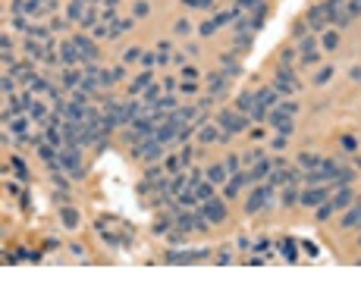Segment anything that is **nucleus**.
<instances>
[{
	"instance_id": "obj_1",
	"label": "nucleus",
	"mask_w": 361,
	"mask_h": 282,
	"mask_svg": "<svg viewBox=\"0 0 361 282\" xmlns=\"http://www.w3.org/2000/svg\"><path fill=\"white\" fill-rule=\"evenodd\" d=\"M217 123L223 125V135H220V141H229V135H236V132H245L248 119H245V116H239V113H233V110H223Z\"/></svg>"
},
{
	"instance_id": "obj_2",
	"label": "nucleus",
	"mask_w": 361,
	"mask_h": 282,
	"mask_svg": "<svg viewBox=\"0 0 361 282\" xmlns=\"http://www.w3.org/2000/svg\"><path fill=\"white\" fill-rule=\"evenodd\" d=\"M267 198H270V188H267V185L254 188V191H252V198H248V204H245V210H248V213H257L261 207H267V204H270Z\"/></svg>"
},
{
	"instance_id": "obj_3",
	"label": "nucleus",
	"mask_w": 361,
	"mask_h": 282,
	"mask_svg": "<svg viewBox=\"0 0 361 282\" xmlns=\"http://www.w3.org/2000/svg\"><path fill=\"white\" fill-rule=\"evenodd\" d=\"M326 198H330V194H326V188H321V185H308V191L302 194V201H298V204H305V207H321Z\"/></svg>"
},
{
	"instance_id": "obj_4",
	"label": "nucleus",
	"mask_w": 361,
	"mask_h": 282,
	"mask_svg": "<svg viewBox=\"0 0 361 282\" xmlns=\"http://www.w3.org/2000/svg\"><path fill=\"white\" fill-rule=\"evenodd\" d=\"M204 213H208V219H211L214 226L226 219V207H223V201H220V198H211V201H204Z\"/></svg>"
},
{
	"instance_id": "obj_5",
	"label": "nucleus",
	"mask_w": 361,
	"mask_h": 282,
	"mask_svg": "<svg viewBox=\"0 0 361 282\" xmlns=\"http://www.w3.org/2000/svg\"><path fill=\"white\" fill-rule=\"evenodd\" d=\"M72 44L79 47V54H82V60L85 63H94V60H98V44H94V41H88V38H72Z\"/></svg>"
},
{
	"instance_id": "obj_6",
	"label": "nucleus",
	"mask_w": 361,
	"mask_h": 282,
	"mask_svg": "<svg viewBox=\"0 0 361 282\" xmlns=\"http://www.w3.org/2000/svg\"><path fill=\"white\" fill-rule=\"evenodd\" d=\"M208 94H211L214 100L226 94V75H223V72H214L211 79H208Z\"/></svg>"
},
{
	"instance_id": "obj_7",
	"label": "nucleus",
	"mask_w": 361,
	"mask_h": 282,
	"mask_svg": "<svg viewBox=\"0 0 361 282\" xmlns=\"http://www.w3.org/2000/svg\"><path fill=\"white\" fill-rule=\"evenodd\" d=\"M195 116H198V107H176L173 113H170V119H173L176 125H188Z\"/></svg>"
},
{
	"instance_id": "obj_8",
	"label": "nucleus",
	"mask_w": 361,
	"mask_h": 282,
	"mask_svg": "<svg viewBox=\"0 0 361 282\" xmlns=\"http://www.w3.org/2000/svg\"><path fill=\"white\" fill-rule=\"evenodd\" d=\"M330 204H333V207H336V210H346L349 204H352V188H349V185H342L339 191H336V194H333V198H330Z\"/></svg>"
},
{
	"instance_id": "obj_9",
	"label": "nucleus",
	"mask_w": 361,
	"mask_h": 282,
	"mask_svg": "<svg viewBox=\"0 0 361 282\" xmlns=\"http://www.w3.org/2000/svg\"><path fill=\"white\" fill-rule=\"evenodd\" d=\"M358 223H361V201L339 219V229H352V226H358Z\"/></svg>"
},
{
	"instance_id": "obj_10",
	"label": "nucleus",
	"mask_w": 361,
	"mask_h": 282,
	"mask_svg": "<svg viewBox=\"0 0 361 282\" xmlns=\"http://www.w3.org/2000/svg\"><path fill=\"white\" fill-rule=\"evenodd\" d=\"M151 79H154V72H142V75H135L132 85H129V91H132V94H142V91L151 85Z\"/></svg>"
},
{
	"instance_id": "obj_11",
	"label": "nucleus",
	"mask_w": 361,
	"mask_h": 282,
	"mask_svg": "<svg viewBox=\"0 0 361 282\" xmlns=\"http://www.w3.org/2000/svg\"><path fill=\"white\" fill-rule=\"evenodd\" d=\"M204 176H208L211 182L217 185V182H223V179L229 176V169H226V163H214V166H211V169H208V173H204Z\"/></svg>"
},
{
	"instance_id": "obj_12",
	"label": "nucleus",
	"mask_w": 361,
	"mask_h": 282,
	"mask_svg": "<svg viewBox=\"0 0 361 282\" xmlns=\"http://www.w3.org/2000/svg\"><path fill=\"white\" fill-rule=\"evenodd\" d=\"M270 166H273L270 160H264V157H261V163H257V166L252 169V173H248V179H252V182H261V179L270 173Z\"/></svg>"
},
{
	"instance_id": "obj_13",
	"label": "nucleus",
	"mask_w": 361,
	"mask_h": 282,
	"mask_svg": "<svg viewBox=\"0 0 361 282\" xmlns=\"http://www.w3.org/2000/svg\"><path fill=\"white\" fill-rule=\"evenodd\" d=\"M60 57H63V63H66V66H72V63H79V60H82V54H79V47H75V44H72V41H70V44H66V47H63V54H60Z\"/></svg>"
},
{
	"instance_id": "obj_14",
	"label": "nucleus",
	"mask_w": 361,
	"mask_h": 282,
	"mask_svg": "<svg viewBox=\"0 0 361 282\" xmlns=\"http://www.w3.org/2000/svg\"><path fill=\"white\" fill-rule=\"evenodd\" d=\"M173 223H176V229H182V232H192L195 229V213H179Z\"/></svg>"
},
{
	"instance_id": "obj_15",
	"label": "nucleus",
	"mask_w": 361,
	"mask_h": 282,
	"mask_svg": "<svg viewBox=\"0 0 361 282\" xmlns=\"http://www.w3.org/2000/svg\"><path fill=\"white\" fill-rule=\"evenodd\" d=\"M305 182H308V185H324V182H326V173H324L321 166H317V169H308V173H305Z\"/></svg>"
},
{
	"instance_id": "obj_16",
	"label": "nucleus",
	"mask_w": 361,
	"mask_h": 282,
	"mask_svg": "<svg viewBox=\"0 0 361 282\" xmlns=\"http://www.w3.org/2000/svg\"><path fill=\"white\" fill-rule=\"evenodd\" d=\"M298 163H302L305 169H317V166L324 163V160L317 157V154H298Z\"/></svg>"
},
{
	"instance_id": "obj_17",
	"label": "nucleus",
	"mask_w": 361,
	"mask_h": 282,
	"mask_svg": "<svg viewBox=\"0 0 361 282\" xmlns=\"http://www.w3.org/2000/svg\"><path fill=\"white\" fill-rule=\"evenodd\" d=\"M60 219H63V226H66V229H79V213L70 210V207L60 213Z\"/></svg>"
},
{
	"instance_id": "obj_18",
	"label": "nucleus",
	"mask_w": 361,
	"mask_h": 282,
	"mask_svg": "<svg viewBox=\"0 0 361 282\" xmlns=\"http://www.w3.org/2000/svg\"><path fill=\"white\" fill-rule=\"evenodd\" d=\"M195 198H198V201H211V198H214V182H211V179H208L204 185L195 188Z\"/></svg>"
},
{
	"instance_id": "obj_19",
	"label": "nucleus",
	"mask_w": 361,
	"mask_h": 282,
	"mask_svg": "<svg viewBox=\"0 0 361 282\" xmlns=\"http://www.w3.org/2000/svg\"><path fill=\"white\" fill-rule=\"evenodd\" d=\"M85 3H88V0H72V3H70V19L82 22V16H85Z\"/></svg>"
},
{
	"instance_id": "obj_20",
	"label": "nucleus",
	"mask_w": 361,
	"mask_h": 282,
	"mask_svg": "<svg viewBox=\"0 0 361 282\" xmlns=\"http://www.w3.org/2000/svg\"><path fill=\"white\" fill-rule=\"evenodd\" d=\"M25 50H29V57H35V60L44 57V44H41V41H35V38H32L29 44H25Z\"/></svg>"
},
{
	"instance_id": "obj_21",
	"label": "nucleus",
	"mask_w": 361,
	"mask_h": 282,
	"mask_svg": "<svg viewBox=\"0 0 361 282\" xmlns=\"http://www.w3.org/2000/svg\"><path fill=\"white\" fill-rule=\"evenodd\" d=\"M352 179H355V173H352V169H336V176H333V182H336V185L342 188V185H349Z\"/></svg>"
},
{
	"instance_id": "obj_22",
	"label": "nucleus",
	"mask_w": 361,
	"mask_h": 282,
	"mask_svg": "<svg viewBox=\"0 0 361 282\" xmlns=\"http://www.w3.org/2000/svg\"><path fill=\"white\" fill-rule=\"evenodd\" d=\"M63 85H66V88H79V85H82V79H79V72H72V69H66V72H63Z\"/></svg>"
},
{
	"instance_id": "obj_23",
	"label": "nucleus",
	"mask_w": 361,
	"mask_h": 282,
	"mask_svg": "<svg viewBox=\"0 0 361 282\" xmlns=\"http://www.w3.org/2000/svg\"><path fill=\"white\" fill-rule=\"evenodd\" d=\"M157 97H160V88H157V85H148V88H144V100H142V104H157Z\"/></svg>"
},
{
	"instance_id": "obj_24",
	"label": "nucleus",
	"mask_w": 361,
	"mask_h": 282,
	"mask_svg": "<svg viewBox=\"0 0 361 282\" xmlns=\"http://www.w3.org/2000/svg\"><path fill=\"white\" fill-rule=\"evenodd\" d=\"M352 19H355V13H352V10H346V13H339V16H333V19H330V22H336V25H339V29H346V25H352Z\"/></svg>"
},
{
	"instance_id": "obj_25",
	"label": "nucleus",
	"mask_w": 361,
	"mask_h": 282,
	"mask_svg": "<svg viewBox=\"0 0 361 282\" xmlns=\"http://www.w3.org/2000/svg\"><path fill=\"white\" fill-rule=\"evenodd\" d=\"M129 29H132V22H129V19H119V22H113V29H110V38L123 35V31H129Z\"/></svg>"
},
{
	"instance_id": "obj_26",
	"label": "nucleus",
	"mask_w": 361,
	"mask_h": 282,
	"mask_svg": "<svg viewBox=\"0 0 361 282\" xmlns=\"http://www.w3.org/2000/svg\"><path fill=\"white\" fill-rule=\"evenodd\" d=\"M280 251H283V257H289V260H295V242L292 238H286V242L280 245Z\"/></svg>"
},
{
	"instance_id": "obj_27",
	"label": "nucleus",
	"mask_w": 361,
	"mask_h": 282,
	"mask_svg": "<svg viewBox=\"0 0 361 282\" xmlns=\"http://www.w3.org/2000/svg\"><path fill=\"white\" fill-rule=\"evenodd\" d=\"M236 104H239V110H248V107H254V94H252V91L239 94V100H236Z\"/></svg>"
},
{
	"instance_id": "obj_28",
	"label": "nucleus",
	"mask_w": 361,
	"mask_h": 282,
	"mask_svg": "<svg viewBox=\"0 0 361 282\" xmlns=\"http://www.w3.org/2000/svg\"><path fill=\"white\" fill-rule=\"evenodd\" d=\"M292 204H298V191L295 188H286L283 191V207H292Z\"/></svg>"
},
{
	"instance_id": "obj_29",
	"label": "nucleus",
	"mask_w": 361,
	"mask_h": 282,
	"mask_svg": "<svg viewBox=\"0 0 361 282\" xmlns=\"http://www.w3.org/2000/svg\"><path fill=\"white\" fill-rule=\"evenodd\" d=\"M252 119H257V123H264L267 119V107L261 104V100H254V110H252Z\"/></svg>"
},
{
	"instance_id": "obj_30",
	"label": "nucleus",
	"mask_w": 361,
	"mask_h": 282,
	"mask_svg": "<svg viewBox=\"0 0 361 282\" xmlns=\"http://www.w3.org/2000/svg\"><path fill=\"white\" fill-rule=\"evenodd\" d=\"M220 135H223V132H217V129L211 125V129H201V141H204V144H208V141H220Z\"/></svg>"
},
{
	"instance_id": "obj_31",
	"label": "nucleus",
	"mask_w": 361,
	"mask_h": 282,
	"mask_svg": "<svg viewBox=\"0 0 361 282\" xmlns=\"http://www.w3.org/2000/svg\"><path fill=\"white\" fill-rule=\"evenodd\" d=\"M144 54H142V47H126V54H123V60L126 63H132V60H142Z\"/></svg>"
},
{
	"instance_id": "obj_32",
	"label": "nucleus",
	"mask_w": 361,
	"mask_h": 282,
	"mask_svg": "<svg viewBox=\"0 0 361 282\" xmlns=\"http://www.w3.org/2000/svg\"><path fill=\"white\" fill-rule=\"evenodd\" d=\"M173 31H176V35H188V31H192V22H188V19H179V22L173 25Z\"/></svg>"
},
{
	"instance_id": "obj_33",
	"label": "nucleus",
	"mask_w": 361,
	"mask_h": 282,
	"mask_svg": "<svg viewBox=\"0 0 361 282\" xmlns=\"http://www.w3.org/2000/svg\"><path fill=\"white\" fill-rule=\"evenodd\" d=\"M157 107H160V110H170V113H173V110L179 107V100H176V97H163V100H157Z\"/></svg>"
},
{
	"instance_id": "obj_34",
	"label": "nucleus",
	"mask_w": 361,
	"mask_h": 282,
	"mask_svg": "<svg viewBox=\"0 0 361 282\" xmlns=\"http://www.w3.org/2000/svg\"><path fill=\"white\" fill-rule=\"evenodd\" d=\"M29 113H32V119H38V123H41V119H44V107L35 100V104H29Z\"/></svg>"
},
{
	"instance_id": "obj_35",
	"label": "nucleus",
	"mask_w": 361,
	"mask_h": 282,
	"mask_svg": "<svg viewBox=\"0 0 361 282\" xmlns=\"http://www.w3.org/2000/svg\"><path fill=\"white\" fill-rule=\"evenodd\" d=\"M333 210H336V207H333V204H330V198H326V204H321V207H317V217H321V219H326Z\"/></svg>"
},
{
	"instance_id": "obj_36",
	"label": "nucleus",
	"mask_w": 361,
	"mask_h": 282,
	"mask_svg": "<svg viewBox=\"0 0 361 282\" xmlns=\"http://www.w3.org/2000/svg\"><path fill=\"white\" fill-rule=\"evenodd\" d=\"M79 25H82V29H94V25H98V16H94V13H85Z\"/></svg>"
},
{
	"instance_id": "obj_37",
	"label": "nucleus",
	"mask_w": 361,
	"mask_h": 282,
	"mask_svg": "<svg viewBox=\"0 0 361 282\" xmlns=\"http://www.w3.org/2000/svg\"><path fill=\"white\" fill-rule=\"evenodd\" d=\"M182 82H198V69H195V66H185V69H182Z\"/></svg>"
},
{
	"instance_id": "obj_38",
	"label": "nucleus",
	"mask_w": 361,
	"mask_h": 282,
	"mask_svg": "<svg viewBox=\"0 0 361 282\" xmlns=\"http://www.w3.org/2000/svg\"><path fill=\"white\" fill-rule=\"evenodd\" d=\"M226 169H229V176L239 173V157H236V154H229V157H226Z\"/></svg>"
},
{
	"instance_id": "obj_39",
	"label": "nucleus",
	"mask_w": 361,
	"mask_h": 282,
	"mask_svg": "<svg viewBox=\"0 0 361 282\" xmlns=\"http://www.w3.org/2000/svg\"><path fill=\"white\" fill-rule=\"evenodd\" d=\"M330 75H333V69L326 66V69H321V72L314 75V85H324V82H330Z\"/></svg>"
},
{
	"instance_id": "obj_40",
	"label": "nucleus",
	"mask_w": 361,
	"mask_h": 282,
	"mask_svg": "<svg viewBox=\"0 0 361 282\" xmlns=\"http://www.w3.org/2000/svg\"><path fill=\"white\" fill-rule=\"evenodd\" d=\"M217 29H220V22H217V19H211V22H204V25H201V35H214Z\"/></svg>"
},
{
	"instance_id": "obj_41",
	"label": "nucleus",
	"mask_w": 361,
	"mask_h": 282,
	"mask_svg": "<svg viewBox=\"0 0 361 282\" xmlns=\"http://www.w3.org/2000/svg\"><path fill=\"white\" fill-rule=\"evenodd\" d=\"M170 226H173V223H170V219H157V226H154V232H170Z\"/></svg>"
},
{
	"instance_id": "obj_42",
	"label": "nucleus",
	"mask_w": 361,
	"mask_h": 282,
	"mask_svg": "<svg viewBox=\"0 0 361 282\" xmlns=\"http://www.w3.org/2000/svg\"><path fill=\"white\" fill-rule=\"evenodd\" d=\"M239 10H257V0H236Z\"/></svg>"
},
{
	"instance_id": "obj_43",
	"label": "nucleus",
	"mask_w": 361,
	"mask_h": 282,
	"mask_svg": "<svg viewBox=\"0 0 361 282\" xmlns=\"http://www.w3.org/2000/svg\"><path fill=\"white\" fill-rule=\"evenodd\" d=\"M236 44L239 47H252V35H236Z\"/></svg>"
},
{
	"instance_id": "obj_44",
	"label": "nucleus",
	"mask_w": 361,
	"mask_h": 282,
	"mask_svg": "<svg viewBox=\"0 0 361 282\" xmlns=\"http://www.w3.org/2000/svg\"><path fill=\"white\" fill-rule=\"evenodd\" d=\"M179 160H182V166H188V163H192V148H185L182 154H179Z\"/></svg>"
},
{
	"instance_id": "obj_45",
	"label": "nucleus",
	"mask_w": 361,
	"mask_h": 282,
	"mask_svg": "<svg viewBox=\"0 0 361 282\" xmlns=\"http://www.w3.org/2000/svg\"><path fill=\"white\" fill-rule=\"evenodd\" d=\"M135 16H148V3H144V0L135 3Z\"/></svg>"
},
{
	"instance_id": "obj_46",
	"label": "nucleus",
	"mask_w": 361,
	"mask_h": 282,
	"mask_svg": "<svg viewBox=\"0 0 361 282\" xmlns=\"http://www.w3.org/2000/svg\"><path fill=\"white\" fill-rule=\"evenodd\" d=\"M336 44H339V38H336V35H326V38H324V47H330V50H333Z\"/></svg>"
},
{
	"instance_id": "obj_47",
	"label": "nucleus",
	"mask_w": 361,
	"mask_h": 282,
	"mask_svg": "<svg viewBox=\"0 0 361 282\" xmlns=\"http://www.w3.org/2000/svg\"><path fill=\"white\" fill-rule=\"evenodd\" d=\"M10 129H13V132H25V119H13Z\"/></svg>"
},
{
	"instance_id": "obj_48",
	"label": "nucleus",
	"mask_w": 361,
	"mask_h": 282,
	"mask_svg": "<svg viewBox=\"0 0 361 282\" xmlns=\"http://www.w3.org/2000/svg\"><path fill=\"white\" fill-rule=\"evenodd\" d=\"M13 88H16V82L6 75V79H3V94H13Z\"/></svg>"
},
{
	"instance_id": "obj_49",
	"label": "nucleus",
	"mask_w": 361,
	"mask_h": 282,
	"mask_svg": "<svg viewBox=\"0 0 361 282\" xmlns=\"http://www.w3.org/2000/svg\"><path fill=\"white\" fill-rule=\"evenodd\" d=\"M229 260H233V257H229V248H223V254L217 257V263H229Z\"/></svg>"
},
{
	"instance_id": "obj_50",
	"label": "nucleus",
	"mask_w": 361,
	"mask_h": 282,
	"mask_svg": "<svg viewBox=\"0 0 361 282\" xmlns=\"http://www.w3.org/2000/svg\"><path fill=\"white\" fill-rule=\"evenodd\" d=\"M352 13H355V16H361V0H352Z\"/></svg>"
},
{
	"instance_id": "obj_51",
	"label": "nucleus",
	"mask_w": 361,
	"mask_h": 282,
	"mask_svg": "<svg viewBox=\"0 0 361 282\" xmlns=\"http://www.w3.org/2000/svg\"><path fill=\"white\" fill-rule=\"evenodd\" d=\"M198 6H201V10H214V3H211V0H198Z\"/></svg>"
},
{
	"instance_id": "obj_52",
	"label": "nucleus",
	"mask_w": 361,
	"mask_h": 282,
	"mask_svg": "<svg viewBox=\"0 0 361 282\" xmlns=\"http://www.w3.org/2000/svg\"><path fill=\"white\" fill-rule=\"evenodd\" d=\"M182 6H198V0H182Z\"/></svg>"
},
{
	"instance_id": "obj_53",
	"label": "nucleus",
	"mask_w": 361,
	"mask_h": 282,
	"mask_svg": "<svg viewBox=\"0 0 361 282\" xmlns=\"http://www.w3.org/2000/svg\"><path fill=\"white\" fill-rule=\"evenodd\" d=\"M358 245H361V238H358Z\"/></svg>"
}]
</instances>
